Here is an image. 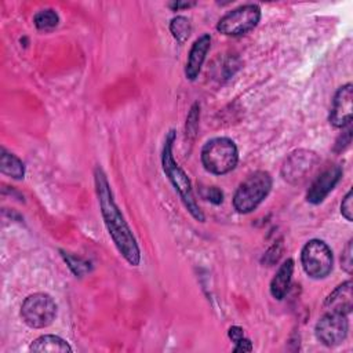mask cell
<instances>
[{"mask_svg":"<svg viewBox=\"0 0 353 353\" xmlns=\"http://www.w3.org/2000/svg\"><path fill=\"white\" fill-rule=\"evenodd\" d=\"M94 182L99 211L113 244L128 265L138 266L141 263V250L138 241L132 234L124 215L121 214V210L116 204L108 176L99 165H97L94 170Z\"/></svg>","mask_w":353,"mask_h":353,"instance_id":"obj_1","label":"cell"},{"mask_svg":"<svg viewBox=\"0 0 353 353\" xmlns=\"http://www.w3.org/2000/svg\"><path fill=\"white\" fill-rule=\"evenodd\" d=\"M174 142H175V131L170 130L165 135L163 150H161L163 171L168 178V181L171 182V185L174 186L175 192L179 194L185 208L192 215V218H194L197 222H204L205 216L200 210V205L197 204V200L193 193L192 182L188 174L181 168V165L174 159V150H172Z\"/></svg>","mask_w":353,"mask_h":353,"instance_id":"obj_2","label":"cell"},{"mask_svg":"<svg viewBox=\"0 0 353 353\" xmlns=\"http://www.w3.org/2000/svg\"><path fill=\"white\" fill-rule=\"evenodd\" d=\"M203 167L214 175L233 171L239 163V149L233 139L216 137L204 143L200 153Z\"/></svg>","mask_w":353,"mask_h":353,"instance_id":"obj_3","label":"cell"},{"mask_svg":"<svg viewBox=\"0 0 353 353\" xmlns=\"http://www.w3.org/2000/svg\"><path fill=\"white\" fill-rule=\"evenodd\" d=\"M273 186L272 175L258 170L248 175L233 194V208L239 214H250L268 197Z\"/></svg>","mask_w":353,"mask_h":353,"instance_id":"obj_4","label":"cell"},{"mask_svg":"<svg viewBox=\"0 0 353 353\" xmlns=\"http://www.w3.org/2000/svg\"><path fill=\"white\" fill-rule=\"evenodd\" d=\"M301 265L303 272L314 280L325 279L334 266V255L328 244L319 239H312L301 250Z\"/></svg>","mask_w":353,"mask_h":353,"instance_id":"obj_5","label":"cell"},{"mask_svg":"<svg viewBox=\"0 0 353 353\" xmlns=\"http://www.w3.org/2000/svg\"><path fill=\"white\" fill-rule=\"evenodd\" d=\"M57 317V303L46 292H34L25 298L21 305V319L30 328H46Z\"/></svg>","mask_w":353,"mask_h":353,"instance_id":"obj_6","label":"cell"},{"mask_svg":"<svg viewBox=\"0 0 353 353\" xmlns=\"http://www.w3.org/2000/svg\"><path fill=\"white\" fill-rule=\"evenodd\" d=\"M261 7L258 4H243L226 12L216 23V30L225 36L239 37L247 34L261 21Z\"/></svg>","mask_w":353,"mask_h":353,"instance_id":"obj_7","label":"cell"},{"mask_svg":"<svg viewBox=\"0 0 353 353\" xmlns=\"http://www.w3.org/2000/svg\"><path fill=\"white\" fill-rule=\"evenodd\" d=\"M319 163L320 157L316 152L309 149H296L285 157L281 165V176L291 185H301L310 178Z\"/></svg>","mask_w":353,"mask_h":353,"instance_id":"obj_8","label":"cell"},{"mask_svg":"<svg viewBox=\"0 0 353 353\" xmlns=\"http://www.w3.org/2000/svg\"><path fill=\"white\" fill-rule=\"evenodd\" d=\"M349 331L347 316L338 312H327L314 325V335L320 343L327 347L341 345Z\"/></svg>","mask_w":353,"mask_h":353,"instance_id":"obj_9","label":"cell"},{"mask_svg":"<svg viewBox=\"0 0 353 353\" xmlns=\"http://www.w3.org/2000/svg\"><path fill=\"white\" fill-rule=\"evenodd\" d=\"M343 175V168L339 164H332L324 168L310 183L306 192V201L310 204H320L336 186Z\"/></svg>","mask_w":353,"mask_h":353,"instance_id":"obj_10","label":"cell"},{"mask_svg":"<svg viewBox=\"0 0 353 353\" xmlns=\"http://www.w3.org/2000/svg\"><path fill=\"white\" fill-rule=\"evenodd\" d=\"M353 110V85L346 83L341 85L332 99V106L330 110V124L335 128H343L352 123Z\"/></svg>","mask_w":353,"mask_h":353,"instance_id":"obj_11","label":"cell"},{"mask_svg":"<svg viewBox=\"0 0 353 353\" xmlns=\"http://www.w3.org/2000/svg\"><path fill=\"white\" fill-rule=\"evenodd\" d=\"M210 48H211L210 33H203L193 41V44L189 50L186 65H185V77L188 80L194 81L199 77L201 66L205 61V57H207Z\"/></svg>","mask_w":353,"mask_h":353,"instance_id":"obj_12","label":"cell"},{"mask_svg":"<svg viewBox=\"0 0 353 353\" xmlns=\"http://www.w3.org/2000/svg\"><path fill=\"white\" fill-rule=\"evenodd\" d=\"M324 309L327 312H338L343 314H349L353 309V291L352 281L346 280L339 284L324 301Z\"/></svg>","mask_w":353,"mask_h":353,"instance_id":"obj_13","label":"cell"},{"mask_svg":"<svg viewBox=\"0 0 353 353\" xmlns=\"http://www.w3.org/2000/svg\"><path fill=\"white\" fill-rule=\"evenodd\" d=\"M292 273H294V259L292 258H287L277 269V272L274 273L272 281H270V295L277 299L281 301L285 298L291 281H292Z\"/></svg>","mask_w":353,"mask_h":353,"instance_id":"obj_14","label":"cell"},{"mask_svg":"<svg viewBox=\"0 0 353 353\" xmlns=\"http://www.w3.org/2000/svg\"><path fill=\"white\" fill-rule=\"evenodd\" d=\"M29 352L34 353H70L72 346L61 336L52 334H44L32 341L29 345Z\"/></svg>","mask_w":353,"mask_h":353,"instance_id":"obj_15","label":"cell"},{"mask_svg":"<svg viewBox=\"0 0 353 353\" xmlns=\"http://www.w3.org/2000/svg\"><path fill=\"white\" fill-rule=\"evenodd\" d=\"M0 171L3 175H7L15 181L23 179L26 172L23 161L6 148H1L0 150Z\"/></svg>","mask_w":353,"mask_h":353,"instance_id":"obj_16","label":"cell"},{"mask_svg":"<svg viewBox=\"0 0 353 353\" xmlns=\"http://www.w3.org/2000/svg\"><path fill=\"white\" fill-rule=\"evenodd\" d=\"M170 32H171V34H172V37L178 41V43H181V44H183L188 39H189V36H190V33H192V25H190V21H189V18H186V17H183V15H176V17H174L171 21H170Z\"/></svg>","mask_w":353,"mask_h":353,"instance_id":"obj_17","label":"cell"},{"mask_svg":"<svg viewBox=\"0 0 353 353\" xmlns=\"http://www.w3.org/2000/svg\"><path fill=\"white\" fill-rule=\"evenodd\" d=\"M33 23L39 30H44V32L52 30L59 23V15L52 8H44L34 14Z\"/></svg>","mask_w":353,"mask_h":353,"instance_id":"obj_18","label":"cell"},{"mask_svg":"<svg viewBox=\"0 0 353 353\" xmlns=\"http://www.w3.org/2000/svg\"><path fill=\"white\" fill-rule=\"evenodd\" d=\"M61 255L76 277H83L84 274H87L91 270V265L88 261H85L80 256H76L70 252H66V251H61Z\"/></svg>","mask_w":353,"mask_h":353,"instance_id":"obj_19","label":"cell"},{"mask_svg":"<svg viewBox=\"0 0 353 353\" xmlns=\"http://www.w3.org/2000/svg\"><path fill=\"white\" fill-rule=\"evenodd\" d=\"M199 119H200V103L194 102L189 110L188 117H186L185 131H186L188 138H193L196 135V131L199 127Z\"/></svg>","mask_w":353,"mask_h":353,"instance_id":"obj_20","label":"cell"},{"mask_svg":"<svg viewBox=\"0 0 353 353\" xmlns=\"http://www.w3.org/2000/svg\"><path fill=\"white\" fill-rule=\"evenodd\" d=\"M341 268L349 274H352V272H353V240L352 239L347 241V244L345 245V248L342 251Z\"/></svg>","mask_w":353,"mask_h":353,"instance_id":"obj_21","label":"cell"},{"mask_svg":"<svg viewBox=\"0 0 353 353\" xmlns=\"http://www.w3.org/2000/svg\"><path fill=\"white\" fill-rule=\"evenodd\" d=\"M342 134L338 137V139L335 141V145H334V152L339 153V152H343L352 142V123L346 127L342 128Z\"/></svg>","mask_w":353,"mask_h":353,"instance_id":"obj_22","label":"cell"},{"mask_svg":"<svg viewBox=\"0 0 353 353\" xmlns=\"http://www.w3.org/2000/svg\"><path fill=\"white\" fill-rule=\"evenodd\" d=\"M281 252H283V241L280 240V241L274 243V244L265 252V255H263V258H262V262H265L268 266H270V265L276 263V262L280 259Z\"/></svg>","mask_w":353,"mask_h":353,"instance_id":"obj_23","label":"cell"},{"mask_svg":"<svg viewBox=\"0 0 353 353\" xmlns=\"http://www.w3.org/2000/svg\"><path fill=\"white\" fill-rule=\"evenodd\" d=\"M201 196L207 201H210V203H212L215 205H218V204H221L223 201V192L219 188H216V186L203 188L201 189Z\"/></svg>","mask_w":353,"mask_h":353,"instance_id":"obj_24","label":"cell"},{"mask_svg":"<svg viewBox=\"0 0 353 353\" xmlns=\"http://www.w3.org/2000/svg\"><path fill=\"white\" fill-rule=\"evenodd\" d=\"M341 214L347 221H353V190L350 189L341 201Z\"/></svg>","mask_w":353,"mask_h":353,"instance_id":"obj_25","label":"cell"},{"mask_svg":"<svg viewBox=\"0 0 353 353\" xmlns=\"http://www.w3.org/2000/svg\"><path fill=\"white\" fill-rule=\"evenodd\" d=\"M252 349H254V346H252L251 339L243 336L241 339H239V341L234 343L233 352H236V353H245V352H252Z\"/></svg>","mask_w":353,"mask_h":353,"instance_id":"obj_26","label":"cell"},{"mask_svg":"<svg viewBox=\"0 0 353 353\" xmlns=\"http://www.w3.org/2000/svg\"><path fill=\"white\" fill-rule=\"evenodd\" d=\"M228 336L229 339L236 343L239 339H241L244 336V330L239 325H232L229 330H228Z\"/></svg>","mask_w":353,"mask_h":353,"instance_id":"obj_27","label":"cell"},{"mask_svg":"<svg viewBox=\"0 0 353 353\" xmlns=\"http://www.w3.org/2000/svg\"><path fill=\"white\" fill-rule=\"evenodd\" d=\"M193 6H196V1H171V3H168V7L172 11H179V10L190 8Z\"/></svg>","mask_w":353,"mask_h":353,"instance_id":"obj_28","label":"cell"}]
</instances>
